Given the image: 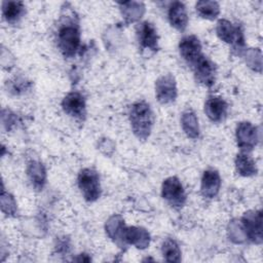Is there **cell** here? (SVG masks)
<instances>
[{"label":"cell","mask_w":263,"mask_h":263,"mask_svg":"<svg viewBox=\"0 0 263 263\" xmlns=\"http://www.w3.org/2000/svg\"><path fill=\"white\" fill-rule=\"evenodd\" d=\"M237 146L242 150V152L251 151L258 142V130L251 122L242 121L239 122L235 130Z\"/></svg>","instance_id":"7"},{"label":"cell","mask_w":263,"mask_h":263,"mask_svg":"<svg viewBox=\"0 0 263 263\" xmlns=\"http://www.w3.org/2000/svg\"><path fill=\"white\" fill-rule=\"evenodd\" d=\"M216 32L218 37L227 44L241 49L245 46V39L242 31L238 26H234L227 20H220L217 23Z\"/></svg>","instance_id":"6"},{"label":"cell","mask_w":263,"mask_h":263,"mask_svg":"<svg viewBox=\"0 0 263 263\" xmlns=\"http://www.w3.org/2000/svg\"><path fill=\"white\" fill-rule=\"evenodd\" d=\"M25 12L23 2L20 1H3L2 14L7 23L13 24L17 22Z\"/></svg>","instance_id":"22"},{"label":"cell","mask_w":263,"mask_h":263,"mask_svg":"<svg viewBox=\"0 0 263 263\" xmlns=\"http://www.w3.org/2000/svg\"><path fill=\"white\" fill-rule=\"evenodd\" d=\"M58 45L64 57H74L80 46V32L77 25L67 23L60 27Z\"/></svg>","instance_id":"2"},{"label":"cell","mask_w":263,"mask_h":263,"mask_svg":"<svg viewBox=\"0 0 263 263\" xmlns=\"http://www.w3.org/2000/svg\"><path fill=\"white\" fill-rule=\"evenodd\" d=\"M241 226L246 235V238L255 243L262 242V212L249 211L241 218Z\"/></svg>","instance_id":"4"},{"label":"cell","mask_w":263,"mask_h":263,"mask_svg":"<svg viewBox=\"0 0 263 263\" xmlns=\"http://www.w3.org/2000/svg\"><path fill=\"white\" fill-rule=\"evenodd\" d=\"M195 8L198 15L206 20H215L220 13V5L216 1H198Z\"/></svg>","instance_id":"23"},{"label":"cell","mask_w":263,"mask_h":263,"mask_svg":"<svg viewBox=\"0 0 263 263\" xmlns=\"http://www.w3.org/2000/svg\"><path fill=\"white\" fill-rule=\"evenodd\" d=\"M27 175L33 187L37 190H42L46 183V171L44 165L36 160L30 161L27 167Z\"/></svg>","instance_id":"19"},{"label":"cell","mask_w":263,"mask_h":263,"mask_svg":"<svg viewBox=\"0 0 263 263\" xmlns=\"http://www.w3.org/2000/svg\"><path fill=\"white\" fill-rule=\"evenodd\" d=\"M163 259L167 262H180L181 261V250L179 245L171 238L163 241L161 247Z\"/></svg>","instance_id":"24"},{"label":"cell","mask_w":263,"mask_h":263,"mask_svg":"<svg viewBox=\"0 0 263 263\" xmlns=\"http://www.w3.org/2000/svg\"><path fill=\"white\" fill-rule=\"evenodd\" d=\"M234 162L236 172L242 177H252L258 172L255 161L246 152L238 153Z\"/></svg>","instance_id":"21"},{"label":"cell","mask_w":263,"mask_h":263,"mask_svg":"<svg viewBox=\"0 0 263 263\" xmlns=\"http://www.w3.org/2000/svg\"><path fill=\"white\" fill-rule=\"evenodd\" d=\"M220 187H221V178L219 173L215 170L204 171L201 178V186H200L201 194L206 198H213L219 193Z\"/></svg>","instance_id":"15"},{"label":"cell","mask_w":263,"mask_h":263,"mask_svg":"<svg viewBox=\"0 0 263 263\" xmlns=\"http://www.w3.org/2000/svg\"><path fill=\"white\" fill-rule=\"evenodd\" d=\"M227 103L221 97H210L204 104V112L213 122H221L227 114Z\"/></svg>","instance_id":"14"},{"label":"cell","mask_w":263,"mask_h":263,"mask_svg":"<svg viewBox=\"0 0 263 263\" xmlns=\"http://www.w3.org/2000/svg\"><path fill=\"white\" fill-rule=\"evenodd\" d=\"M78 187L87 201H95L101 195L100 177L92 168H83L78 175Z\"/></svg>","instance_id":"3"},{"label":"cell","mask_w":263,"mask_h":263,"mask_svg":"<svg viewBox=\"0 0 263 263\" xmlns=\"http://www.w3.org/2000/svg\"><path fill=\"white\" fill-rule=\"evenodd\" d=\"M129 121L135 136L139 140H147L153 126V113L150 106L144 101L133 104L129 110Z\"/></svg>","instance_id":"1"},{"label":"cell","mask_w":263,"mask_h":263,"mask_svg":"<svg viewBox=\"0 0 263 263\" xmlns=\"http://www.w3.org/2000/svg\"><path fill=\"white\" fill-rule=\"evenodd\" d=\"M0 200H1V210L5 215L14 216L16 214V211H17L16 201L10 193L4 190V188H2Z\"/></svg>","instance_id":"25"},{"label":"cell","mask_w":263,"mask_h":263,"mask_svg":"<svg viewBox=\"0 0 263 263\" xmlns=\"http://www.w3.org/2000/svg\"><path fill=\"white\" fill-rule=\"evenodd\" d=\"M85 256H86V255L83 254V256H80V258H77V259H75V260H77V261H86V262H88V261L91 260L89 257H85Z\"/></svg>","instance_id":"27"},{"label":"cell","mask_w":263,"mask_h":263,"mask_svg":"<svg viewBox=\"0 0 263 263\" xmlns=\"http://www.w3.org/2000/svg\"><path fill=\"white\" fill-rule=\"evenodd\" d=\"M170 24L179 31H184L188 24V14L183 2L175 1L168 7Z\"/></svg>","instance_id":"16"},{"label":"cell","mask_w":263,"mask_h":263,"mask_svg":"<svg viewBox=\"0 0 263 263\" xmlns=\"http://www.w3.org/2000/svg\"><path fill=\"white\" fill-rule=\"evenodd\" d=\"M137 36L140 46L151 51L158 50V34L155 27L149 22H143L137 27Z\"/></svg>","instance_id":"12"},{"label":"cell","mask_w":263,"mask_h":263,"mask_svg":"<svg viewBox=\"0 0 263 263\" xmlns=\"http://www.w3.org/2000/svg\"><path fill=\"white\" fill-rule=\"evenodd\" d=\"M155 95L161 104H168L177 98L176 79L171 74H165L159 77L155 82Z\"/></svg>","instance_id":"10"},{"label":"cell","mask_w":263,"mask_h":263,"mask_svg":"<svg viewBox=\"0 0 263 263\" xmlns=\"http://www.w3.org/2000/svg\"><path fill=\"white\" fill-rule=\"evenodd\" d=\"M124 240L126 245H133L137 249L144 250L150 243L149 232L142 227H126L124 232Z\"/></svg>","instance_id":"17"},{"label":"cell","mask_w":263,"mask_h":263,"mask_svg":"<svg viewBox=\"0 0 263 263\" xmlns=\"http://www.w3.org/2000/svg\"><path fill=\"white\" fill-rule=\"evenodd\" d=\"M125 228L126 226L124 224V220L120 215L111 216L105 225L107 235L120 248L127 246L124 240Z\"/></svg>","instance_id":"13"},{"label":"cell","mask_w":263,"mask_h":263,"mask_svg":"<svg viewBox=\"0 0 263 263\" xmlns=\"http://www.w3.org/2000/svg\"><path fill=\"white\" fill-rule=\"evenodd\" d=\"M228 234L230 239L236 243H240L246 239L241 223H238L237 221L230 222L228 227Z\"/></svg>","instance_id":"26"},{"label":"cell","mask_w":263,"mask_h":263,"mask_svg":"<svg viewBox=\"0 0 263 263\" xmlns=\"http://www.w3.org/2000/svg\"><path fill=\"white\" fill-rule=\"evenodd\" d=\"M121 14L126 24L139 21L145 13V5L143 2L126 1L119 3Z\"/></svg>","instance_id":"18"},{"label":"cell","mask_w":263,"mask_h":263,"mask_svg":"<svg viewBox=\"0 0 263 263\" xmlns=\"http://www.w3.org/2000/svg\"><path fill=\"white\" fill-rule=\"evenodd\" d=\"M62 108L66 114L76 119H83L86 114L84 97L78 91L69 92L63 99Z\"/></svg>","instance_id":"11"},{"label":"cell","mask_w":263,"mask_h":263,"mask_svg":"<svg viewBox=\"0 0 263 263\" xmlns=\"http://www.w3.org/2000/svg\"><path fill=\"white\" fill-rule=\"evenodd\" d=\"M179 51L184 61L192 67L202 55L201 43L195 35H187L180 40Z\"/></svg>","instance_id":"9"},{"label":"cell","mask_w":263,"mask_h":263,"mask_svg":"<svg viewBox=\"0 0 263 263\" xmlns=\"http://www.w3.org/2000/svg\"><path fill=\"white\" fill-rule=\"evenodd\" d=\"M181 124L184 133L190 139H196L199 136V125L196 114L191 110H186L182 113Z\"/></svg>","instance_id":"20"},{"label":"cell","mask_w":263,"mask_h":263,"mask_svg":"<svg viewBox=\"0 0 263 263\" xmlns=\"http://www.w3.org/2000/svg\"><path fill=\"white\" fill-rule=\"evenodd\" d=\"M197 82L200 84L211 87L216 80V66L215 64L204 57L203 54L198 59V61L191 67Z\"/></svg>","instance_id":"8"},{"label":"cell","mask_w":263,"mask_h":263,"mask_svg":"<svg viewBox=\"0 0 263 263\" xmlns=\"http://www.w3.org/2000/svg\"><path fill=\"white\" fill-rule=\"evenodd\" d=\"M161 195L174 208H181L186 201L185 190L177 177H170L163 181Z\"/></svg>","instance_id":"5"}]
</instances>
